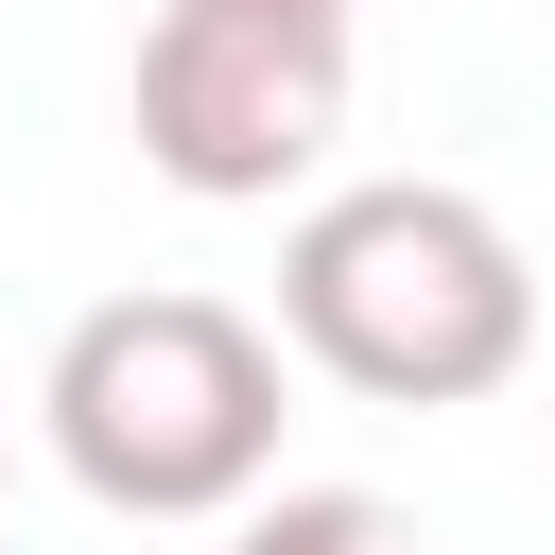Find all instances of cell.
<instances>
[{
	"mask_svg": "<svg viewBox=\"0 0 555 555\" xmlns=\"http://www.w3.org/2000/svg\"><path fill=\"white\" fill-rule=\"evenodd\" d=\"M225 555H434L382 486H278V503H243V538Z\"/></svg>",
	"mask_w": 555,
	"mask_h": 555,
	"instance_id": "obj_4",
	"label": "cell"
},
{
	"mask_svg": "<svg viewBox=\"0 0 555 555\" xmlns=\"http://www.w3.org/2000/svg\"><path fill=\"white\" fill-rule=\"evenodd\" d=\"M347 139V17H260V0H156L139 35V156L208 208H278Z\"/></svg>",
	"mask_w": 555,
	"mask_h": 555,
	"instance_id": "obj_3",
	"label": "cell"
},
{
	"mask_svg": "<svg viewBox=\"0 0 555 555\" xmlns=\"http://www.w3.org/2000/svg\"><path fill=\"white\" fill-rule=\"evenodd\" d=\"M260 17H364V0H260Z\"/></svg>",
	"mask_w": 555,
	"mask_h": 555,
	"instance_id": "obj_5",
	"label": "cell"
},
{
	"mask_svg": "<svg viewBox=\"0 0 555 555\" xmlns=\"http://www.w3.org/2000/svg\"><path fill=\"white\" fill-rule=\"evenodd\" d=\"M278 347L330 364L347 399L451 416V399L520 382L538 278H520V243H503L486 191H451V173H347V191H312L295 243H278Z\"/></svg>",
	"mask_w": 555,
	"mask_h": 555,
	"instance_id": "obj_1",
	"label": "cell"
},
{
	"mask_svg": "<svg viewBox=\"0 0 555 555\" xmlns=\"http://www.w3.org/2000/svg\"><path fill=\"white\" fill-rule=\"evenodd\" d=\"M52 451L121 520H225L278 468V330L225 295H104L52 347Z\"/></svg>",
	"mask_w": 555,
	"mask_h": 555,
	"instance_id": "obj_2",
	"label": "cell"
}]
</instances>
